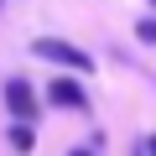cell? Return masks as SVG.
<instances>
[{"label": "cell", "mask_w": 156, "mask_h": 156, "mask_svg": "<svg viewBox=\"0 0 156 156\" xmlns=\"http://www.w3.org/2000/svg\"><path fill=\"white\" fill-rule=\"evenodd\" d=\"M37 57L62 62V68H78V73H89V68H94V57H89V52H78L73 42H57V37H42V42H37Z\"/></svg>", "instance_id": "cell-1"}, {"label": "cell", "mask_w": 156, "mask_h": 156, "mask_svg": "<svg viewBox=\"0 0 156 156\" xmlns=\"http://www.w3.org/2000/svg\"><path fill=\"white\" fill-rule=\"evenodd\" d=\"M5 104H11L16 120H37V94H31L26 78H11V83H5Z\"/></svg>", "instance_id": "cell-2"}, {"label": "cell", "mask_w": 156, "mask_h": 156, "mask_svg": "<svg viewBox=\"0 0 156 156\" xmlns=\"http://www.w3.org/2000/svg\"><path fill=\"white\" fill-rule=\"evenodd\" d=\"M47 99L57 104V109H83L89 104V94L73 83V78H52V89H47Z\"/></svg>", "instance_id": "cell-3"}, {"label": "cell", "mask_w": 156, "mask_h": 156, "mask_svg": "<svg viewBox=\"0 0 156 156\" xmlns=\"http://www.w3.org/2000/svg\"><path fill=\"white\" fill-rule=\"evenodd\" d=\"M11 146H16V151H31V130H26V120L11 130Z\"/></svg>", "instance_id": "cell-4"}, {"label": "cell", "mask_w": 156, "mask_h": 156, "mask_svg": "<svg viewBox=\"0 0 156 156\" xmlns=\"http://www.w3.org/2000/svg\"><path fill=\"white\" fill-rule=\"evenodd\" d=\"M135 37H140V42H151V47H156V21H140V26H135Z\"/></svg>", "instance_id": "cell-5"}, {"label": "cell", "mask_w": 156, "mask_h": 156, "mask_svg": "<svg viewBox=\"0 0 156 156\" xmlns=\"http://www.w3.org/2000/svg\"><path fill=\"white\" fill-rule=\"evenodd\" d=\"M68 156H94V151H68Z\"/></svg>", "instance_id": "cell-6"}, {"label": "cell", "mask_w": 156, "mask_h": 156, "mask_svg": "<svg viewBox=\"0 0 156 156\" xmlns=\"http://www.w3.org/2000/svg\"><path fill=\"white\" fill-rule=\"evenodd\" d=\"M146 151H151V156H156V135H151V146H146Z\"/></svg>", "instance_id": "cell-7"}, {"label": "cell", "mask_w": 156, "mask_h": 156, "mask_svg": "<svg viewBox=\"0 0 156 156\" xmlns=\"http://www.w3.org/2000/svg\"><path fill=\"white\" fill-rule=\"evenodd\" d=\"M151 5H156V0H151Z\"/></svg>", "instance_id": "cell-8"}]
</instances>
